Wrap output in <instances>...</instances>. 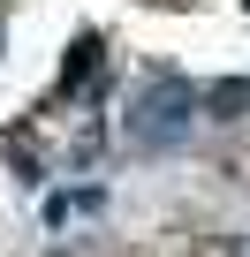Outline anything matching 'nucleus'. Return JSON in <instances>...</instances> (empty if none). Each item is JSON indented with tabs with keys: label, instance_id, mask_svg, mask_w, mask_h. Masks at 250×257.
<instances>
[{
	"label": "nucleus",
	"instance_id": "obj_1",
	"mask_svg": "<svg viewBox=\"0 0 250 257\" xmlns=\"http://www.w3.org/2000/svg\"><path fill=\"white\" fill-rule=\"evenodd\" d=\"M182 128H190V91H182V83L152 91V98H144V128H137V137L159 144V137H182Z\"/></svg>",
	"mask_w": 250,
	"mask_h": 257
}]
</instances>
